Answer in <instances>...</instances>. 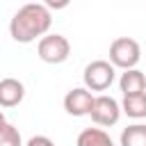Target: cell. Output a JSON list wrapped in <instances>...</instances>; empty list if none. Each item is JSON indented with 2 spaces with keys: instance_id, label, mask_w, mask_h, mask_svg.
<instances>
[{
  "instance_id": "cell-1",
  "label": "cell",
  "mask_w": 146,
  "mask_h": 146,
  "mask_svg": "<svg viewBox=\"0 0 146 146\" xmlns=\"http://www.w3.org/2000/svg\"><path fill=\"white\" fill-rule=\"evenodd\" d=\"M52 25V14L43 2L23 5L9 21V34L16 43H32L48 34Z\"/></svg>"
},
{
  "instance_id": "cell-2",
  "label": "cell",
  "mask_w": 146,
  "mask_h": 146,
  "mask_svg": "<svg viewBox=\"0 0 146 146\" xmlns=\"http://www.w3.org/2000/svg\"><path fill=\"white\" fill-rule=\"evenodd\" d=\"M141 59V46L130 36H119L110 43V62L116 68H135Z\"/></svg>"
},
{
  "instance_id": "cell-3",
  "label": "cell",
  "mask_w": 146,
  "mask_h": 146,
  "mask_svg": "<svg viewBox=\"0 0 146 146\" xmlns=\"http://www.w3.org/2000/svg\"><path fill=\"white\" fill-rule=\"evenodd\" d=\"M114 75H116V66L112 62H107V59H94V62H89L84 66L82 80H84V87L89 91H105L114 82Z\"/></svg>"
},
{
  "instance_id": "cell-4",
  "label": "cell",
  "mask_w": 146,
  "mask_h": 146,
  "mask_svg": "<svg viewBox=\"0 0 146 146\" xmlns=\"http://www.w3.org/2000/svg\"><path fill=\"white\" fill-rule=\"evenodd\" d=\"M36 55L46 64H62L71 55V43L64 34H46L36 43Z\"/></svg>"
},
{
  "instance_id": "cell-5",
  "label": "cell",
  "mask_w": 146,
  "mask_h": 146,
  "mask_svg": "<svg viewBox=\"0 0 146 146\" xmlns=\"http://www.w3.org/2000/svg\"><path fill=\"white\" fill-rule=\"evenodd\" d=\"M91 121L100 128H110L114 123H119L121 119V103L114 100L112 96L107 94H100L94 98V105H91V112H89Z\"/></svg>"
},
{
  "instance_id": "cell-6",
  "label": "cell",
  "mask_w": 146,
  "mask_h": 146,
  "mask_svg": "<svg viewBox=\"0 0 146 146\" xmlns=\"http://www.w3.org/2000/svg\"><path fill=\"white\" fill-rule=\"evenodd\" d=\"M94 94L87 87H73L66 96H64V110L71 116H89L91 105H94Z\"/></svg>"
},
{
  "instance_id": "cell-7",
  "label": "cell",
  "mask_w": 146,
  "mask_h": 146,
  "mask_svg": "<svg viewBox=\"0 0 146 146\" xmlns=\"http://www.w3.org/2000/svg\"><path fill=\"white\" fill-rule=\"evenodd\" d=\"M25 98V87L16 78H2L0 80V107H16Z\"/></svg>"
},
{
  "instance_id": "cell-8",
  "label": "cell",
  "mask_w": 146,
  "mask_h": 146,
  "mask_svg": "<svg viewBox=\"0 0 146 146\" xmlns=\"http://www.w3.org/2000/svg\"><path fill=\"white\" fill-rule=\"evenodd\" d=\"M119 89L123 96H132V94H141L146 91V75L139 68H128L121 73L119 78Z\"/></svg>"
},
{
  "instance_id": "cell-9",
  "label": "cell",
  "mask_w": 146,
  "mask_h": 146,
  "mask_svg": "<svg viewBox=\"0 0 146 146\" xmlns=\"http://www.w3.org/2000/svg\"><path fill=\"white\" fill-rule=\"evenodd\" d=\"M75 146H114V141L103 128H84L78 135Z\"/></svg>"
},
{
  "instance_id": "cell-10",
  "label": "cell",
  "mask_w": 146,
  "mask_h": 146,
  "mask_svg": "<svg viewBox=\"0 0 146 146\" xmlns=\"http://www.w3.org/2000/svg\"><path fill=\"white\" fill-rule=\"evenodd\" d=\"M121 112L128 114L130 119H146V91L132 94V96H123Z\"/></svg>"
},
{
  "instance_id": "cell-11",
  "label": "cell",
  "mask_w": 146,
  "mask_h": 146,
  "mask_svg": "<svg viewBox=\"0 0 146 146\" xmlns=\"http://www.w3.org/2000/svg\"><path fill=\"white\" fill-rule=\"evenodd\" d=\"M119 144L121 146H146V123H132L123 128Z\"/></svg>"
},
{
  "instance_id": "cell-12",
  "label": "cell",
  "mask_w": 146,
  "mask_h": 146,
  "mask_svg": "<svg viewBox=\"0 0 146 146\" xmlns=\"http://www.w3.org/2000/svg\"><path fill=\"white\" fill-rule=\"evenodd\" d=\"M0 146H25L16 125H11V123L5 125V130L0 132Z\"/></svg>"
},
{
  "instance_id": "cell-13",
  "label": "cell",
  "mask_w": 146,
  "mask_h": 146,
  "mask_svg": "<svg viewBox=\"0 0 146 146\" xmlns=\"http://www.w3.org/2000/svg\"><path fill=\"white\" fill-rule=\"evenodd\" d=\"M25 146H55V141L50 137H46V135H34V137L27 139Z\"/></svg>"
},
{
  "instance_id": "cell-14",
  "label": "cell",
  "mask_w": 146,
  "mask_h": 146,
  "mask_svg": "<svg viewBox=\"0 0 146 146\" xmlns=\"http://www.w3.org/2000/svg\"><path fill=\"white\" fill-rule=\"evenodd\" d=\"M43 5L48 7V9H64V7H68L71 5V0H43Z\"/></svg>"
},
{
  "instance_id": "cell-15",
  "label": "cell",
  "mask_w": 146,
  "mask_h": 146,
  "mask_svg": "<svg viewBox=\"0 0 146 146\" xmlns=\"http://www.w3.org/2000/svg\"><path fill=\"white\" fill-rule=\"evenodd\" d=\"M5 125H7V119H5V114H2V112H0V132H2V130H5Z\"/></svg>"
}]
</instances>
